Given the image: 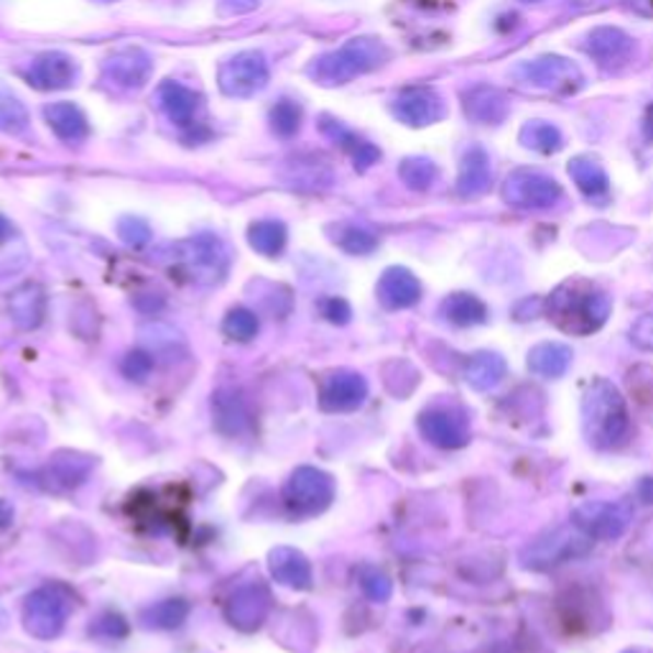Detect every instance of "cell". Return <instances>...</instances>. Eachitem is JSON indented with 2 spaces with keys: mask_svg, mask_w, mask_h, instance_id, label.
<instances>
[{
  "mask_svg": "<svg viewBox=\"0 0 653 653\" xmlns=\"http://www.w3.org/2000/svg\"><path fill=\"white\" fill-rule=\"evenodd\" d=\"M612 312L608 291L585 278H570L559 284L547 299V317L566 334L587 337L603 330Z\"/></svg>",
  "mask_w": 653,
  "mask_h": 653,
  "instance_id": "6da1fadb",
  "label": "cell"
},
{
  "mask_svg": "<svg viewBox=\"0 0 653 653\" xmlns=\"http://www.w3.org/2000/svg\"><path fill=\"white\" fill-rule=\"evenodd\" d=\"M582 432L595 449L620 447L631 432L623 393L608 378H597L582 396Z\"/></svg>",
  "mask_w": 653,
  "mask_h": 653,
  "instance_id": "7a4b0ae2",
  "label": "cell"
},
{
  "mask_svg": "<svg viewBox=\"0 0 653 653\" xmlns=\"http://www.w3.org/2000/svg\"><path fill=\"white\" fill-rule=\"evenodd\" d=\"M388 59H391V51H388V46L380 38L357 36L350 38L337 51H330L317 59L309 67V77L314 82L324 84V88H334V84H347L355 77L376 72Z\"/></svg>",
  "mask_w": 653,
  "mask_h": 653,
  "instance_id": "3957f363",
  "label": "cell"
},
{
  "mask_svg": "<svg viewBox=\"0 0 653 653\" xmlns=\"http://www.w3.org/2000/svg\"><path fill=\"white\" fill-rule=\"evenodd\" d=\"M176 266L197 286H217L230 271V251L213 232H199L174 248Z\"/></svg>",
  "mask_w": 653,
  "mask_h": 653,
  "instance_id": "277c9868",
  "label": "cell"
},
{
  "mask_svg": "<svg viewBox=\"0 0 653 653\" xmlns=\"http://www.w3.org/2000/svg\"><path fill=\"white\" fill-rule=\"evenodd\" d=\"M593 549V539L577 526H557L543 531L520 551V564L534 572H549L574 559H582Z\"/></svg>",
  "mask_w": 653,
  "mask_h": 653,
  "instance_id": "5b68a950",
  "label": "cell"
},
{
  "mask_svg": "<svg viewBox=\"0 0 653 653\" xmlns=\"http://www.w3.org/2000/svg\"><path fill=\"white\" fill-rule=\"evenodd\" d=\"M75 608V595L65 585L51 582L34 589L23 603V628L38 641H51L65 631Z\"/></svg>",
  "mask_w": 653,
  "mask_h": 653,
  "instance_id": "8992f818",
  "label": "cell"
},
{
  "mask_svg": "<svg viewBox=\"0 0 653 653\" xmlns=\"http://www.w3.org/2000/svg\"><path fill=\"white\" fill-rule=\"evenodd\" d=\"M334 501V478L320 468H297L284 485V505L294 518H312Z\"/></svg>",
  "mask_w": 653,
  "mask_h": 653,
  "instance_id": "52a82bcc",
  "label": "cell"
},
{
  "mask_svg": "<svg viewBox=\"0 0 653 653\" xmlns=\"http://www.w3.org/2000/svg\"><path fill=\"white\" fill-rule=\"evenodd\" d=\"M511 75L513 80L526 84V88L562 92V95L577 92L585 84L582 69L574 61L559 57V54H543V57L520 61V65L513 67Z\"/></svg>",
  "mask_w": 653,
  "mask_h": 653,
  "instance_id": "ba28073f",
  "label": "cell"
},
{
  "mask_svg": "<svg viewBox=\"0 0 653 653\" xmlns=\"http://www.w3.org/2000/svg\"><path fill=\"white\" fill-rule=\"evenodd\" d=\"M501 194L508 207L536 213V209L554 207L562 199V184L554 176L543 174V171L516 169L505 176Z\"/></svg>",
  "mask_w": 653,
  "mask_h": 653,
  "instance_id": "9c48e42d",
  "label": "cell"
},
{
  "mask_svg": "<svg viewBox=\"0 0 653 653\" xmlns=\"http://www.w3.org/2000/svg\"><path fill=\"white\" fill-rule=\"evenodd\" d=\"M572 520L589 539L618 541L631 526L633 508L626 501H589L574 508Z\"/></svg>",
  "mask_w": 653,
  "mask_h": 653,
  "instance_id": "30bf717a",
  "label": "cell"
},
{
  "mask_svg": "<svg viewBox=\"0 0 653 653\" xmlns=\"http://www.w3.org/2000/svg\"><path fill=\"white\" fill-rule=\"evenodd\" d=\"M268 77V61L261 51H240L228 61H222L217 82H220V90L228 98L245 100L266 90Z\"/></svg>",
  "mask_w": 653,
  "mask_h": 653,
  "instance_id": "8fae6325",
  "label": "cell"
},
{
  "mask_svg": "<svg viewBox=\"0 0 653 653\" xmlns=\"http://www.w3.org/2000/svg\"><path fill=\"white\" fill-rule=\"evenodd\" d=\"M271 593L263 582H248V585L238 587L236 593L228 597L225 603V618L232 628L243 633H253L266 623V618L271 616Z\"/></svg>",
  "mask_w": 653,
  "mask_h": 653,
  "instance_id": "7c38bea8",
  "label": "cell"
},
{
  "mask_svg": "<svg viewBox=\"0 0 653 653\" xmlns=\"http://www.w3.org/2000/svg\"><path fill=\"white\" fill-rule=\"evenodd\" d=\"M424 439L439 449H460L470 442L468 416L455 406H432L419 416Z\"/></svg>",
  "mask_w": 653,
  "mask_h": 653,
  "instance_id": "4fadbf2b",
  "label": "cell"
},
{
  "mask_svg": "<svg viewBox=\"0 0 653 653\" xmlns=\"http://www.w3.org/2000/svg\"><path fill=\"white\" fill-rule=\"evenodd\" d=\"M391 111L403 126L411 128L434 126V123L445 118V103H442L439 92L434 88H426V84H416V88H406L399 92Z\"/></svg>",
  "mask_w": 653,
  "mask_h": 653,
  "instance_id": "5bb4252c",
  "label": "cell"
},
{
  "mask_svg": "<svg viewBox=\"0 0 653 653\" xmlns=\"http://www.w3.org/2000/svg\"><path fill=\"white\" fill-rule=\"evenodd\" d=\"M92 468H95V460L90 455L57 452L36 472V485L49 490V493H69L90 478Z\"/></svg>",
  "mask_w": 653,
  "mask_h": 653,
  "instance_id": "9a60e30c",
  "label": "cell"
},
{
  "mask_svg": "<svg viewBox=\"0 0 653 653\" xmlns=\"http://www.w3.org/2000/svg\"><path fill=\"white\" fill-rule=\"evenodd\" d=\"M368 399V380L355 370H337L322 383L320 409L326 414H347Z\"/></svg>",
  "mask_w": 653,
  "mask_h": 653,
  "instance_id": "2e32d148",
  "label": "cell"
},
{
  "mask_svg": "<svg viewBox=\"0 0 653 653\" xmlns=\"http://www.w3.org/2000/svg\"><path fill=\"white\" fill-rule=\"evenodd\" d=\"M153 59L144 49H121L111 54L103 65V77L118 90H141L151 80Z\"/></svg>",
  "mask_w": 653,
  "mask_h": 653,
  "instance_id": "e0dca14e",
  "label": "cell"
},
{
  "mask_svg": "<svg viewBox=\"0 0 653 653\" xmlns=\"http://www.w3.org/2000/svg\"><path fill=\"white\" fill-rule=\"evenodd\" d=\"M77 61L65 51H46L31 61L26 80L36 90H67L77 82Z\"/></svg>",
  "mask_w": 653,
  "mask_h": 653,
  "instance_id": "ac0fdd59",
  "label": "cell"
},
{
  "mask_svg": "<svg viewBox=\"0 0 653 653\" xmlns=\"http://www.w3.org/2000/svg\"><path fill=\"white\" fill-rule=\"evenodd\" d=\"M585 49H587L589 57L597 61V65L612 69L618 65H626V61L631 59L635 44L623 28L600 26V28L589 31Z\"/></svg>",
  "mask_w": 653,
  "mask_h": 653,
  "instance_id": "d6986e66",
  "label": "cell"
},
{
  "mask_svg": "<svg viewBox=\"0 0 653 653\" xmlns=\"http://www.w3.org/2000/svg\"><path fill=\"white\" fill-rule=\"evenodd\" d=\"M462 107L465 115L472 123H480V126H501L511 113L508 98L497 88H490V84H476V88L465 90Z\"/></svg>",
  "mask_w": 653,
  "mask_h": 653,
  "instance_id": "ffe728a7",
  "label": "cell"
},
{
  "mask_svg": "<svg viewBox=\"0 0 653 653\" xmlns=\"http://www.w3.org/2000/svg\"><path fill=\"white\" fill-rule=\"evenodd\" d=\"M376 294L380 305L391 309V312H399V309L414 307L422 299V284H419V278L409 268L391 266L380 276Z\"/></svg>",
  "mask_w": 653,
  "mask_h": 653,
  "instance_id": "44dd1931",
  "label": "cell"
},
{
  "mask_svg": "<svg viewBox=\"0 0 653 653\" xmlns=\"http://www.w3.org/2000/svg\"><path fill=\"white\" fill-rule=\"evenodd\" d=\"M213 416L217 432L225 434V437H240L251 426L248 401L238 388H220L213 396Z\"/></svg>",
  "mask_w": 653,
  "mask_h": 653,
  "instance_id": "7402d4cb",
  "label": "cell"
},
{
  "mask_svg": "<svg viewBox=\"0 0 653 653\" xmlns=\"http://www.w3.org/2000/svg\"><path fill=\"white\" fill-rule=\"evenodd\" d=\"M268 572L278 585L291 589H309L314 582L312 564H309V559L294 547H276L271 551Z\"/></svg>",
  "mask_w": 653,
  "mask_h": 653,
  "instance_id": "603a6c76",
  "label": "cell"
},
{
  "mask_svg": "<svg viewBox=\"0 0 653 653\" xmlns=\"http://www.w3.org/2000/svg\"><path fill=\"white\" fill-rule=\"evenodd\" d=\"M8 314L21 330H36L46 317V291L42 284H21L8 297Z\"/></svg>",
  "mask_w": 653,
  "mask_h": 653,
  "instance_id": "cb8c5ba5",
  "label": "cell"
},
{
  "mask_svg": "<svg viewBox=\"0 0 653 653\" xmlns=\"http://www.w3.org/2000/svg\"><path fill=\"white\" fill-rule=\"evenodd\" d=\"M493 184V167H490V157L483 146H472L465 151L460 163V176H457V192L462 197H480Z\"/></svg>",
  "mask_w": 653,
  "mask_h": 653,
  "instance_id": "d4e9b609",
  "label": "cell"
},
{
  "mask_svg": "<svg viewBox=\"0 0 653 653\" xmlns=\"http://www.w3.org/2000/svg\"><path fill=\"white\" fill-rule=\"evenodd\" d=\"M570 176L577 184V190L585 194L595 205H608L610 199V179L608 171L603 169V163L589 157H577L570 161Z\"/></svg>",
  "mask_w": 653,
  "mask_h": 653,
  "instance_id": "484cf974",
  "label": "cell"
},
{
  "mask_svg": "<svg viewBox=\"0 0 653 653\" xmlns=\"http://www.w3.org/2000/svg\"><path fill=\"white\" fill-rule=\"evenodd\" d=\"M44 118L57 138L67 144H80L90 136V123L75 103H51L44 107Z\"/></svg>",
  "mask_w": 653,
  "mask_h": 653,
  "instance_id": "4316f807",
  "label": "cell"
},
{
  "mask_svg": "<svg viewBox=\"0 0 653 653\" xmlns=\"http://www.w3.org/2000/svg\"><path fill=\"white\" fill-rule=\"evenodd\" d=\"M159 105L171 123L186 128L192 126L194 115L199 111V98L184 84L169 80L159 88Z\"/></svg>",
  "mask_w": 653,
  "mask_h": 653,
  "instance_id": "83f0119b",
  "label": "cell"
},
{
  "mask_svg": "<svg viewBox=\"0 0 653 653\" xmlns=\"http://www.w3.org/2000/svg\"><path fill=\"white\" fill-rule=\"evenodd\" d=\"M572 357V347L564 342H541L528 353V370L539 378L557 380L570 370Z\"/></svg>",
  "mask_w": 653,
  "mask_h": 653,
  "instance_id": "f1b7e54d",
  "label": "cell"
},
{
  "mask_svg": "<svg viewBox=\"0 0 653 653\" xmlns=\"http://www.w3.org/2000/svg\"><path fill=\"white\" fill-rule=\"evenodd\" d=\"M320 128H322V134L326 138H332V141L337 144L340 149H345L350 153V157H353L355 167L360 169V171L370 169L373 163H376L380 159V151L376 149V146L368 144L360 136H355L353 130H347L345 126H342L340 121H332V118H326V115H324L322 123H320Z\"/></svg>",
  "mask_w": 653,
  "mask_h": 653,
  "instance_id": "f546056e",
  "label": "cell"
},
{
  "mask_svg": "<svg viewBox=\"0 0 653 653\" xmlns=\"http://www.w3.org/2000/svg\"><path fill=\"white\" fill-rule=\"evenodd\" d=\"M505 370L508 365L497 353H490V350H483V353H476L468 360V368H465V380L472 391H493V388L501 383L505 378Z\"/></svg>",
  "mask_w": 653,
  "mask_h": 653,
  "instance_id": "4dcf8cb0",
  "label": "cell"
},
{
  "mask_svg": "<svg viewBox=\"0 0 653 653\" xmlns=\"http://www.w3.org/2000/svg\"><path fill=\"white\" fill-rule=\"evenodd\" d=\"M439 312L449 324H455V326H478V324L488 322L485 301L468 291L449 294V297L442 301Z\"/></svg>",
  "mask_w": 653,
  "mask_h": 653,
  "instance_id": "1f68e13d",
  "label": "cell"
},
{
  "mask_svg": "<svg viewBox=\"0 0 653 653\" xmlns=\"http://www.w3.org/2000/svg\"><path fill=\"white\" fill-rule=\"evenodd\" d=\"M518 141L524 149L536 151V153H557L564 149V136L554 123L547 121H528L520 128Z\"/></svg>",
  "mask_w": 653,
  "mask_h": 653,
  "instance_id": "d6a6232c",
  "label": "cell"
},
{
  "mask_svg": "<svg viewBox=\"0 0 653 653\" xmlns=\"http://www.w3.org/2000/svg\"><path fill=\"white\" fill-rule=\"evenodd\" d=\"M286 238H289L286 225L278 220H261L248 228V243H251L255 253L266 255V259H276V255L284 253Z\"/></svg>",
  "mask_w": 653,
  "mask_h": 653,
  "instance_id": "836d02e7",
  "label": "cell"
},
{
  "mask_svg": "<svg viewBox=\"0 0 653 653\" xmlns=\"http://www.w3.org/2000/svg\"><path fill=\"white\" fill-rule=\"evenodd\" d=\"M186 618H190V603L182 597L161 600L141 612V623L146 628H157V631H174Z\"/></svg>",
  "mask_w": 653,
  "mask_h": 653,
  "instance_id": "e575fe53",
  "label": "cell"
},
{
  "mask_svg": "<svg viewBox=\"0 0 653 653\" xmlns=\"http://www.w3.org/2000/svg\"><path fill=\"white\" fill-rule=\"evenodd\" d=\"M332 240L350 255H368L378 248L376 232L363 228V225H337L332 230Z\"/></svg>",
  "mask_w": 653,
  "mask_h": 653,
  "instance_id": "d590c367",
  "label": "cell"
},
{
  "mask_svg": "<svg viewBox=\"0 0 653 653\" xmlns=\"http://www.w3.org/2000/svg\"><path fill=\"white\" fill-rule=\"evenodd\" d=\"M399 176H401V182L409 186V190L426 192L434 182H437L439 169H437V163H434L432 159L411 157V159H403L401 161Z\"/></svg>",
  "mask_w": 653,
  "mask_h": 653,
  "instance_id": "8d00e7d4",
  "label": "cell"
},
{
  "mask_svg": "<svg viewBox=\"0 0 653 653\" xmlns=\"http://www.w3.org/2000/svg\"><path fill=\"white\" fill-rule=\"evenodd\" d=\"M271 130L278 138H294L301 128V107L294 100H278L268 113Z\"/></svg>",
  "mask_w": 653,
  "mask_h": 653,
  "instance_id": "74e56055",
  "label": "cell"
},
{
  "mask_svg": "<svg viewBox=\"0 0 653 653\" xmlns=\"http://www.w3.org/2000/svg\"><path fill=\"white\" fill-rule=\"evenodd\" d=\"M28 111L11 92H0V130L11 136L26 134Z\"/></svg>",
  "mask_w": 653,
  "mask_h": 653,
  "instance_id": "f35d334b",
  "label": "cell"
},
{
  "mask_svg": "<svg viewBox=\"0 0 653 653\" xmlns=\"http://www.w3.org/2000/svg\"><path fill=\"white\" fill-rule=\"evenodd\" d=\"M357 582H360V589L365 593V597L373 603H386L393 593L391 577H388L383 570H378V566H370V564L360 566V570H357Z\"/></svg>",
  "mask_w": 653,
  "mask_h": 653,
  "instance_id": "ab89813d",
  "label": "cell"
},
{
  "mask_svg": "<svg viewBox=\"0 0 653 653\" xmlns=\"http://www.w3.org/2000/svg\"><path fill=\"white\" fill-rule=\"evenodd\" d=\"M259 326H261V322H259V317H255V312H251V309H245V307H236V309H230L228 317H225L222 332L228 334L230 340L248 342L259 334Z\"/></svg>",
  "mask_w": 653,
  "mask_h": 653,
  "instance_id": "60d3db41",
  "label": "cell"
},
{
  "mask_svg": "<svg viewBox=\"0 0 653 653\" xmlns=\"http://www.w3.org/2000/svg\"><path fill=\"white\" fill-rule=\"evenodd\" d=\"M118 236L130 248H144L151 240V228L138 217H123L118 222Z\"/></svg>",
  "mask_w": 653,
  "mask_h": 653,
  "instance_id": "b9f144b4",
  "label": "cell"
},
{
  "mask_svg": "<svg viewBox=\"0 0 653 653\" xmlns=\"http://www.w3.org/2000/svg\"><path fill=\"white\" fill-rule=\"evenodd\" d=\"M121 370L123 376L130 380H146L149 378V373L153 370V357L149 353H144V350H134V353L123 357Z\"/></svg>",
  "mask_w": 653,
  "mask_h": 653,
  "instance_id": "7bdbcfd3",
  "label": "cell"
},
{
  "mask_svg": "<svg viewBox=\"0 0 653 653\" xmlns=\"http://www.w3.org/2000/svg\"><path fill=\"white\" fill-rule=\"evenodd\" d=\"M90 633L100 635V639H123L128 633V623L123 620L118 612H105L95 620V626L90 628Z\"/></svg>",
  "mask_w": 653,
  "mask_h": 653,
  "instance_id": "ee69618b",
  "label": "cell"
},
{
  "mask_svg": "<svg viewBox=\"0 0 653 653\" xmlns=\"http://www.w3.org/2000/svg\"><path fill=\"white\" fill-rule=\"evenodd\" d=\"M322 314H324V320L332 324H347L350 317H353V309H350L345 299L330 297L322 301Z\"/></svg>",
  "mask_w": 653,
  "mask_h": 653,
  "instance_id": "f6af8a7d",
  "label": "cell"
},
{
  "mask_svg": "<svg viewBox=\"0 0 653 653\" xmlns=\"http://www.w3.org/2000/svg\"><path fill=\"white\" fill-rule=\"evenodd\" d=\"M631 340L643 350H653V314L641 317V320L633 324Z\"/></svg>",
  "mask_w": 653,
  "mask_h": 653,
  "instance_id": "bcb514c9",
  "label": "cell"
},
{
  "mask_svg": "<svg viewBox=\"0 0 653 653\" xmlns=\"http://www.w3.org/2000/svg\"><path fill=\"white\" fill-rule=\"evenodd\" d=\"M255 5H259V0H222V3H220L222 13H228V15L248 13V11H253Z\"/></svg>",
  "mask_w": 653,
  "mask_h": 653,
  "instance_id": "7dc6e473",
  "label": "cell"
},
{
  "mask_svg": "<svg viewBox=\"0 0 653 653\" xmlns=\"http://www.w3.org/2000/svg\"><path fill=\"white\" fill-rule=\"evenodd\" d=\"M11 236H13V225L8 222V217L0 215V245H3L5 240H11Z\"/></svg>",
  "mask_w": 653,
  "mask_h": 653,
  "instance_id": "c3c4849f",
  "label": "cell"
},
{
  "mask_svg": "<svg viewBox=\"0 0 653 653\" xmlns=\"http://www.w3.org/2000/svg\"><path fill=\"white\" fill-rule=\"evenodd\" d=\"M13 520V508L5 501H0V528L8 526Z\"/></svg>",
  "mask_w": 653,
  "mask_h": 653,
  "instance_id": "681fc988",
  "label": "cell"
},
{
  "mask_svg": "<svg viewBox=\"0 0 653 653\" xmlns=\"http://www.w3.org/2000/svg\"><path fill=\"white\" fill-rule=\"evenodd\" d=\"M646 136H649V141L653 144V105L649 107V113H646Z\"/></svg>",
  "mask_w": 653,
  "mask_h": 653,
  "instance_id": "f907efd6",
  "label": "cell"
},
{
  "mask_svg": "<svg viewBox=\"0 0 653 653\" xmlns=\"http://www.w3.org/2000/svg\"><path fill=\"white\" fill-rule=\"evenodd\" d=\"M524 3H539V0H524Z\"/></svg>",
  "mask_w": 653,
  "mask_h": 653,
  "instance_id": "816d5d0a",
  "label": "cell"
},
{
  "mask_svg": "<svg viewBox=\"0 0 653 653\" xmlns=\"http://www.w3.org/2000/svg\"><path fill=\"white\" fill-rule=\"evenodd\" d=\"M649 3H651V8H653V0H649Z\"/></svg>",
  "mask_w": 653,
  "mask_h": 653,
  "instance_id": "f5cc1de1",
  "label": "cell"
}]
</instances>
